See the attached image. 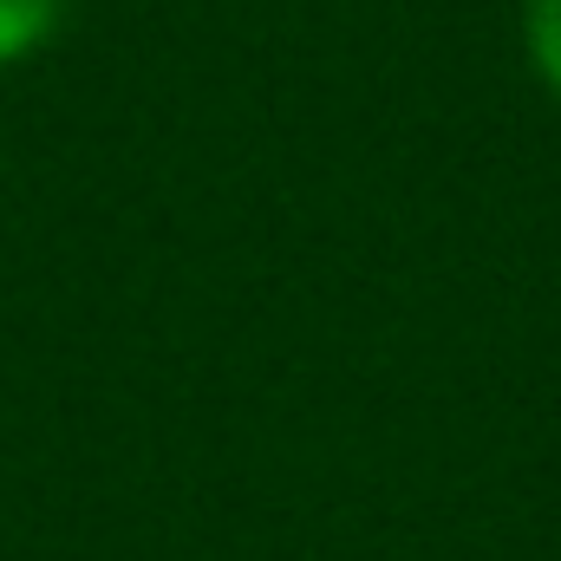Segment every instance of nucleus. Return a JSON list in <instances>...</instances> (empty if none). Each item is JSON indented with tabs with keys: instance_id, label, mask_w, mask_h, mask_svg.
Returning <instances> with one entry per match:
<instances>
[{
	"instance_id": "obj_1",
	"label": "nucleus",
	"mask_w": 561,
	"mask_h": 561,
	"mask_svg": "<svg viewBox=\"0 0 561 561\" xmlns=\"http://www.w3.org/2000/svg\"><path fill=\"white\" fill-rule=\"evenodd\" d=\"M59 13H66V0H0V72L33 59L53 39Z\"/></svg>"
},
{
	"instance_id": "obj_2",
	"label": "nucleus",
	"mask_w": 561,
	"mask_h": 561,
	"mask_svg": "<svg viewBox=\"0 0 561 561\" xmlns=\"http://www.w3.org/2000/svg\"><path fill=\"white\" fill-rule=\"evenodd\" d=\"M529 59L561 99V0H529Z\"/></svg>"
}]
</instances>
